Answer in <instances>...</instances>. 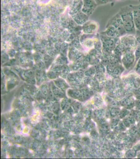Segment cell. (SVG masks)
Returning <instances> with one entry per match:
<instances>
[{"instance_id":"6da1fadb","label":"cell","mask_w":140,"mask_h":159,"mask_svg":"<svg viewBox=\"0 0 140 159\" xmlns=\"http://www.w3.org/2000/svg\"><path fill=\"white\" fill-rule=\"evenodd\" d=\"M118 12L121 15L127 34H136L137 30L134 20L133 10L131 5L122 7Z\"/></svg>"},{"instance_id":"7a4b0ae2","label":"cell","mask_w":140,"mask_h":159,"mask_svg":"<svg viewBox=\"0 0 140 159\" xmlns=\"http://www.w3.org/2000/svg\"><path fill=\"white\" fill-rule=\"evenodd\" d=\"M137 41L134 35L122 36L120 40V45L122 52L127 51H135Z\"/></svg>"},{"instance_id":"3957f363","label":"cell","mask_w":140,"mask_h":159,"mask_svg":"<svg viewBox=\"0 0 140 159\" xmlns=\"http://www.w3.org/2000/svg\"><path fill=\"white\" fill-rule=\"evenodd\" d=\"M109 25L113 26L115 28H116L121 37L127 34L121 15L119 12L115 15L108 21L107 26Z\"/></svg>"},{"instance_id":"277c9868","label":"cell","mask_w":140,"mask_h":159,"mask_svg":"<svg viewBox=\"0 0 140 159\" xmlns=\"http://www.w3.org/2000/svg\"><path fill=\"white\" fill-rule=\"evenodd\" d=\"M122 61L126 68H129L135 62L136 57L134 51H127L122 52Z\"/></svg>"},{"instance_id":"5b68a950","label":"cell","mask_w":140,"mask_h":159,"mask_svg":"<svg viewBox=\"0 0 140 159\" xmlns=\"http://www.w3.org/2000/svg\"><path fill=\"white\" fill-rule=\"evenodd\" d=\"M97 6L94 0H83V11L86 14L91 15Z\"/></svg>"},{"instance_id":"8992f818","label":"cell","mask_w":140,"mask_h":159,"mask_svg":"<svg viewBox=\"0 0 140 159\" xmlns=\"http://www.w3.org/2000/svg\"><path fill=\"white\" fill-rule=\"evenodd\" d=\"M133 10L134 20L137 30L140 31V4L131 5Z\"/></svg>"},{"instance_id":"52a82bcc","label":"cell","mask_w":140,"mask_h":159,"mask_svg":"<svg viewBox=\"0 0 140 159\" xmlns=\"http://www.w3.org/2000/svg\"><path fill=\"white\" fill-rule=\"evenodd\" d=\"M103 46L106 50H108L109 51H112L114 50L116 47V42L115 40L117 38H111L107 36L104 35Z\"/></svg>"},{"instance_id":"ba28073f","label":"cell","mask_w":140,"mask_h":159,"mask_svg":"<svg viewBox=\"0 0 140 159\" xmlns=\"http://www.w3.org/2000/svg\"><path fill=\"white\" fill-rule=\"evenodd\" d=\"M102 34L111 38H119L121 37L117 30L112 25L106 26V30L102 32Z\"/></svg>"},{"instance_id":"9c48e42d","label":"cell","mask_w":140,"mask_h":159,"mask_svg":"<svg viewBox=\"0 0 140 159\" xmlns=\"http://www.w3.org/2000/svg\"><path fill=\"white\" fill-rule=\"evenodd\" d=\"M136 39H137V44L135 51H134L135 56V62H137L140 58V31L137 30L136 34Z\"/></svg>"},{"instance_id":"30bf717a","label":"cell","mask_w":140,"mask_h":159,"mask_svg":"<svg viewBox=\"0 0 140 159\" xmlns=\"http://www.w3.org/2000/svg\"><path fill=\"white\" fill-rule=\"evenodd\" d=\"M97 6L106 4L110 2L111 0H94Z\"/></svg>"},{"instance_id":"8fae6325","label":"cell","mask_w":140,"mask_h":159,"mask_svg":"<svg viewBox=\"0 0 140 159\" xmlns=\"http://www.w3.org/2000/svg\"><path fill=\"white\" fill-rule=\"evenodd\" d=\"M137 62V66H136V71H137L138 73L140 74V58Z\"/></svg>"},{"instance_id":"7c38bea8","label":"cell","mask_w":140,"mask_h":159,"mask_svg":"<svg viewBox=\"0 0 140 159\" xmlns=\"http://www.w3.org/2000/svg\"><path fill=\"white\" fill-rule=\"evenodd\" d=\"M116 1H122V0H116Z\"/></svg>"},{"instance_id":"4fadbf2b","label":"cell","mask_w":140,"mask_h":159,"mask_svg":"<svg viewBox=\"0 0 140 159\" xmlns=\"http://www.w3.org/2000/svg\"><path fill=\"white\" fill-rule=\"evenodd\" d=\"M111 1H112V0H111Z\"/></svg>"}]
</instances>
